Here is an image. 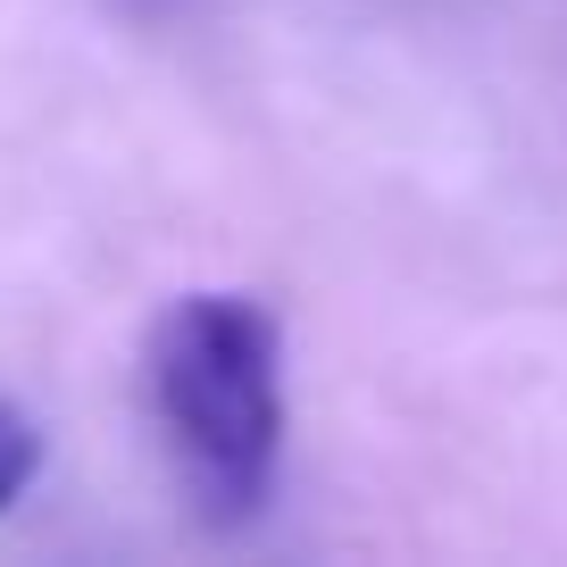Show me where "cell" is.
<instances>
[{"mask_svg":"<svg viewBox=\"0 0 567 567\" xmlns=\"http://www.w3.org/2000/svg\"><path fill=\"white\" fill-rule=\"evenodd\" d=\"M142 409L184 501L250 526L284 467V326L259 292H176L142 334Z\"/></svg>","mask_w":567,"mask_h":567,"instance_id":"cell-1","label":"cell"},{"mask_svg":"<svg viewBox=\"0 0 567 567\" xmlns=\"http://www.w3.org/2000/svg\"><path fill=\"white\" fill-rule=\"evenodd\" d=\"M42 476V425L18 401H0V517L25 501V484Z\"/></svg>","mask_w":567,"mask_h":567,"instance_id":"cell-2","label":"cell"},{"mask_svg":"<svg viewBox=\"0 0 567 567\" xmlns=\"http://www.w3.org/2000/svg\"><path fill=\"white\" fill-rule=\"evenodd\" d=\"M134 9H142V18H159V9H167V0H134Z\"/></svg>","mask_w":567,"mask_h":567,"instance_id":"cell-3","label":"cell"}]
</instances>
